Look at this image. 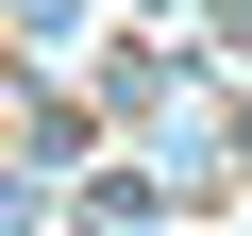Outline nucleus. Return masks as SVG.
I'll return each mask as SVG.
<instances>
[{
    "mask_svg": "<svg viewBox=\"0 0 252 236\" xmlns=\"http://www.w3.org/2000/svg\"><path fill=\"white\" fill-rule=\"evenodd\" d=\"M219 34H235V51H252V0H219Z\"/></svg>",
    "mask_w": 252,
    "mask_h": 236,
    "instance_id": "f257e3e1",
    "label": "nucleus"
}]
</instances>
